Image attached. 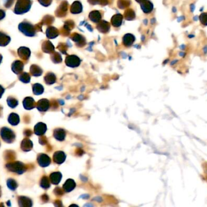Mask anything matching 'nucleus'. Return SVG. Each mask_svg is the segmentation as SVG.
I'll use <instances>...</instances> for the list:
<instances>
[{
  "label": "nucleus",
  "mask_w": 207,
  "mask_h": 207,
  "mask_svg": "<svg viewBox=\"0 0 207 207\" xmlns=\"http://www.w3.org/2000/svg\"><path fill=\"white\" fill-rule=\"evenodd\" d=\"M62 177V174L60 172H54L50 174V179L53 184L58 185L61 181Z\"/></svg>",
  "instance_id": "20e7f679"
},
{
  "label": "nucleus",
  "mask_w": 207,
  "mask_h": 207,
  "mask_svg": "<svg viewBox=\"0 0 207 207\" xmlns=\"http://www.w3.org/2000/svg\"><path fill=\"white\" fill-rule=\"evenodd\" d=\"M75 187H76V183L74 180L71 178L67 179L62 186L64 191L67 192H69L73 191Z\"/></svg>",
  "instance_id": "f03ea898"
},
{
  "label": "nucleus",
  "mask_w": 207,
  "mask_h": 207,
  "mask_svg": "<svg viewBox=\"0 0 207 207\" xmlns=\"http://www.w3.org/2000/svg\"><path fill=\"white\" fill-rule=\"evenodd\" d=\"M38 109L41 111H45L49 108V101L46 99H42L39 101Z\"/></svg>",
  "instance_id": "423d86ee"
},
{
  "label": "nucleus",
  "mask_w": 207,
  "mask_h": 207,
  "mask_svg": "<svg viewBox=\"0 0 207 207\" xmlns=\"http://www.w3.org/2000/svg\"><path fill=\"white\" fill-rule=\"evenodd\" d=\"M42 186L44 187V188H48L50 186V183H49V182H48L47 177H44V178L42 179Z\"/></svg>",
  "instance_id": "9d476101"
},
{
  "label": "nucleus",
  "mask_w": 207,
  "mask_h": 207,
  "mask_svg": "<svg viewBox=\"0 0 207 207\" xmlns=\"http://www.w3.org/2000/svg\"><path fill=\"white\" fill-rule=\"evenodd\" d=\"M66 158L65 154L61 151H58L54 152L53 155V160L57 164H62Z\"/></svg>",
  "instance_id": "f257e3e1"
},
{
  "label": "nucleus",
  "mask_w": 207,
  "mask_h": 207,
  "mask_svg": "<svg viewBox=\"0 0 207 207\" xmlns=\"http://www.w3.org/2000/svg\"><path fill=\"white\" fill-rule=\"evenodd\" d=\"M46 81L48 84H53L56 81V77L53 73H50L46 78Z\"/></svg>",
  "instance_id": "1a4fd4ad"
},
{
  "label": "nucleus",
  "mask_w": 207,
  "mask_h": 207,
  "mask_svg": "<svg viewBox=\"0 0 207 207\" xmlns=\"http://www.w3.org/2000/svg\"><path fill=\"white\" fill-rule=\"evenodd\" d=\"M38 161L40 165L42 166H47L49 165V164L51 162L50 157L45 154L41 155L38 158Z\"/></svg>",
  "instance_id": "39448f33"
},
{
  "label": "nucleus",
  "mask_w": 207,
  "mask_h": 207,
  "mask_svg": "<svg viewBox=\"0 0 207 207\" xmlns=\"http://www.w3.org/2000/svg\"><path fill=\"white\" fill-rule=\"evenodd\" d=\"M201 22L205 25H207V13H203L200 16Z\"/></svg>",
  "instance_id": "9b49d317"
},
{
  "label": "nucleus",
  "mask_w": 207,
  "mask_h": 207,
  "mask_svg": "<svg viewBox=\"0 0 207 207\" xmlns=\"http://www.w3.org/2000/svg\"><path fill=\"white\" fill-rule=\"evenodd\" d=\"M46 125L44 123H39L36 127V132L38 135H42L46 131Z\"/></svg>",
  "instance_id": "6e6552de"
},
{
  "label": "nucleus",
  "mask_w": 207,
  "mask_h": 207,
  "mask_svg": "<svg viewBox=\"0 0 207 207\" xmlns=\"http://www.w3.org/2000/svg\"><path fill=\"white\" fill-rule=\"evenodd\" d=\"M54 138L59 140V141H63L64 140L65 137H66V132L64 129L61 128L56 129L54 131Z\"/></svg>",
  "instance_id": "7ed1b4c3"
},
{
  "label": "nucleus",
  "mask_w": 207,
  "mask_h": 207,
  "mask_svg": "<svg viewBox=\"0 0 207 207\" xmlns=\"http://www.w3.org/2000/svg\"><path fill=\"white\" fill-rule=\"evenodd\" d=\"M66 63H67V65L68 66L76 67L79 64L80 61H79L78 58H76V59H75L74 58H71V57H69V59H68V58H67Z\"/></svg>",
  "instance_id": "0eeeda50"
}]
</instances>
